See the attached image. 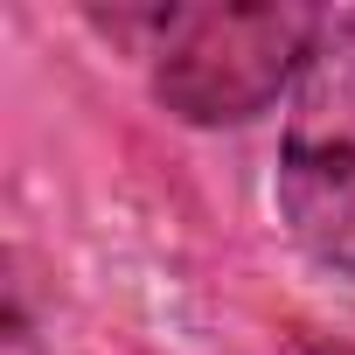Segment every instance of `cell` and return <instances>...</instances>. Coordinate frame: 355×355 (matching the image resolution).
Masks as SVG:
<instances>
[{
	"label": "cell",
	"instance_id": "cell-1",
	"mask_svg": "<svg viewBox=\"0 0 355 355\" xmlns=\"http://www.w3.org/2000/svg\"><path fill=\"white\" fill-rule=\"evenodd\" d=\"M320 8H146L112 15V28H146L153 98L182 125H251L279 98H293L313 42Z\"/></svg>",
	"mask_w": 355,
	"mask_h": 355
},
{
	"label": "cell",
	"instance_id": "cell-2",
	"mask_svg": "<svg viewBox=\"0 0 355 355\" xmlns=\"http://www.w3.org/2000/svg\"><path fill=\"white\" fill-rule=\"evenodd\" d=\"M279 216L320 272L355 279V8L320 21V42L286 98Z\"/></svg>",
	"mask_w": 355,
	"mask_h": 355
},
{
	"label": "cell",
	"instance_id": "cell-3",
	"mask_svg": "<svg viewBox=\"0 0 355 355\" xmlns=\"http://www.w3.org/2000/svg\"><path fill=\"white\" fill-rule=\"evenodd\" d=\"M8 355H42V334H35V306H28V286L15 279L8 286V334H0Z\"/></svg>",
	"mask_w": 355,
	"mask_h": 355
},
{
	"label": "cell",
	"instance_id": "cell-4",
	"mask_svg": "<svg viewBox=\"0 0 355 355\" xmlns=\"http://www.w3.org/2000/svg\"><path fill=\"white\" fill-rule=\"evenodd\" d=\"M286 355H355V341H341V334H293Z\"/></svg>",
	"mask_w": 355,
	"mask_h": 355
}]
</instances>
